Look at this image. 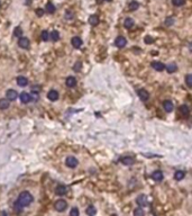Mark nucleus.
I'll use <instances>...</instances> for the list:
<instances>
[{"label": "nucleus", "instance_id": "nucleus-37", "mask_svg": "<svg viewBox=\"0 0 192 216\" xmlns=\"http://www.w3.org/2000/svg\"><path fill=\"white\" fill-rule=\"evenodd\" d=\"M29 97H30V100H31V101H37V99H38V93H31L29 95Z\"/></svg>", "mask_w": 192, "mask_h": 216}, {"label": "nucleus", "instance_id": "nucleus-42", "mask_svg": "<svg viewBox=\"0 0 192 216\" xmlns=\"http://www.w3.org/2000/svg\"><path fill=\"white\" fill-rule=\"evenodd\" d=\"M105 1H108V2H110V1H112V0H105Z\"/></svg>", "mask_w": 192, "mask_h": 216}, {"label": "nucleus", "instance_id": "nucleus-31", "mask_svg": "<svg viewBox=\"0 0 192 216\" xmlns=\"http://www.w3.org/2000/svg\"><path fill=\"white\" fill-rule=\"evenodd\" d=\"M185 82H187V86H188L189 88H191L192 87V74H187V77H185Z\"/></svg>", "mask_w": 192, "mask_h": 216}, {"label": "nucleus", "instance_id": "nucleus-33", "mask_svg": "<svg viewBox=\"0 0 192 216\" xmlns=\"http://www.w3.org/2000/svg\"><path fill=\"white\" fill-rule=\"evenodd\" d=\"M79 215H80L79 209H78L77 207H73V208L71 209V212H70V216H79Z\"/></svg>", "mask_w": 192, "mask_h": 216}, {"label": "nucleus", "instance_id": "nucleus-41", "mask_svg": "<svg viewBox=\"0 0 192 216\" xmlns=\"http://www.w3.org/2000/svg\"><path fill=\"white\" fill-rule=\"evenodd\" d=\"M2 216H7V214H6V213H2Z\"/></svg>", "mask_w": 192, "mask_h": 216}, {"label": "nucleus", "instance_id": "nucleus-9", "mask_svg": "<svg viewBox=\"0 0 192 216\" xmlns=\"http://www.w3.org/2000/svg\"><path fill=\"white\" fill-rule=\"evenodd\" d=\"M126 44H127V41H126V38H125L124 36H118V37L116 38V41H115V45H116L117 47H119V49L124 47Z\"/></svg>", "mask_w": 192, "mask_h": 216}, {"label": "nucleus", "instance_id": "nucleus-17", "mask_svg": "<svg viewBox=\"0 0 192 216\" xmlns=\"http://www.w3.org/2000/svg\"><path fill=\"white\" fill-rule=\"evenodd\" d=\"M17 84H18L19 87H26V86L28 84V79H27L26 77L20 75V77L17 78Z\"/></svg>", "mask_w": 192, "mask_h": 216}, {"label": "nucleus", "instance_id": "nucleus-20", "mask_svg": "<svg viewBox=\"0 0 192 216\" xmlns=\"http://www.w3.org/2000/svg\"><path fill=\"white\" fill-rule=\"evenodd\" d=\"M99 17L97 16V15H91L90 17H89V23H90V25H92V26H97L98 24H99Z\"/></svg>", "mask_w": 192, "mask_h": 216}, {"label": "nucleus", "instance_id": "nucleus-10", "mask_svg": "<svg viewBox=\"0 0 192 216\" xmlns=\"http://www.w3.org/2000/svg\"><path fill=\"white\" fill-rule=\"evenodd\" d=\"M152 68H153L154 70H156V71H163V70L165 69V65H164V63H162V62L153 61L152 62Z\"/></svg>", "mask_w": 192, "mask_h": 216}, {"label": "nucleus", "instance_id": "nucleus-43", "mask_svg": "<svg viewBox=\"0 0 192 216\" xmlns=\"http://www.w3.org/2000/svg\"><path fill=\"white\" fill-rule=\"evenodd\" d=\"M0 7H1V2H0Z\"/></svg>", "mask_w": 192, "mask_h": 216}, {"label": "nucleus", "instance_id": "nucleus-34", "mask_svg": "<svg viewBox=\"0 0 192 216\" xmlns=\"http://www.w3.org/2000/svg\"><path fill=\"white\" fill-rule=\"evenodd\" d=\"M184 2H185L184 0H172V3L176 7H181L182 5H184Z\"/></svg>", "mask_w": 192, "mask_h": 216}, {"label": "nucleus", "instance_id": "nucleus-14", "mask_svg": "<svg viewBox=\"0 0 192 216\" xmlns=\"http://www.w3.org/2000/svg\"><path fill=\"white\" fill-rule=\"evenodd\" d=\"M65 84L69 88H73V87L77 86V79L74 77H68L66 80H65Z\"/></svg>", "mask_w": 192, "mask_h": 216}, {"label": "nucleus", "instance_id": "nucleus-3", "mask_svg": "<svg viewBox=\"0 0 192 216\" xmlns=\"http://www.w3.org/2000/svg\"><path fill=\"white\" fill-rule=\"evenodd\" d=\"M136 203L138 204L139 207H145L148 204V199H147V196L141 194V195H138L137 198H136Z\"/></svg>", "mask_w": 192, "mask_h": 216}, {"label": "nucleus", "instance_id": "nucleus-40", "mask_svg": "<svg viewBox=\"0 0 192 216\" xmlns=\"http://www.w3.org/2000/svg\"><path fill=\"white\" fill-rule=\"evenodd\" d=\"M35 12H36V15H37L38 17H42V16L44 15V12H45V10H44V9H42V8H37Z\"/></svg>", "mask_w": 192, "mask_h": 216}, {"label": "nucleus", "instance_id": "nucleus-35", "mask_svg": "<svg viewBox=\"0 0 192 216\" xmlns=\"http://www.w3.org/2000/svg\"><path fill=\"white\" fill-rule=\"evenodd\" d=\"M73 18H74V14H73L71 10H68L66 12H65V19L71 21V19H73Z\"/></svg>", "mask_w": 192, "mask_h": 216}, {"label": "nucleus", "instance_id": "nucleus-30", "mask_svg": "<svg viewBox=\"0 0 192 216\" xmlns=\"http://www.w3.org/2000/svg\"><path fill=\"white\" fill-rule=\"evenodd\" d=\"M134 216H145V213L143 211L141 207H137L135 211H134Z\"/></svg>", "mask_w": 192, "mask_h": 216}, {"label": "nucleus", "instance_id": "nucleus-32", "mask_svg": "<svg viewBox=\"0 0 192 216\" xmlns=\"http://www.w3.org/2000/svg\"><path fill=\"white\" fill-rule=\"evenodd\" d=\"M40 36H42V40H43V41H49V38H50V34H49V32L47 31L42 32Z\"/></svg>", "mask_w": 192, "mask_h": 216}, {"label": "nucleus", "instance_id": "nucleus-5", "mask_svg": "<svg viewBox=\"0 0 192 216\" xmlns=\"http://www.w3.org/2000/svg\"><path fill=\"white\" fill-rule=\"evenodd\" d=\"M18 45L19 47L24 49V50H27L29 47V40L27 37H20L18 40Z\"/></svg>", "mask_w": 192, "mask_h": 216}, {"label": "nucleus", "instance_id": "nucleus-22", "mask_svg": "<svg viewBox=\"0 0 192 216\" xmlns=\"http://www.w3.org/2000/svg\"><path fill=\"white\" fill-rule=\"evenodd\" d=\"M134 24H135V21H134V19L131 18V17H127V18L125 19V21H124V26H125L126 28H128V29L134 26Z\"/></svg>", "mask_w": 192, "mask_h": 216}, {"label": "nucleus", "instance_id": "nucleus-7", "mask_svg": "<svg viewBox=\"0 0 192 216\" xmlns=\"http://www.w3.org/2000/svg\"><path fill=\"white\" fill-rule=\"evenodd\" d=\"M137 95H138V97L141 98L143 101H146L150 98V93H147V90H145V89H138L137 90Z\"/></svg>", "mask_w": 192, "mask_h": 216}, {"label": "nucleus", "instance_id": "nucleus-8", "mask_svg": "<svg viewBox=\"0 0 192 216\" xmlns=\"http://www.w3.org/2000/svg\"><path fill=\"white\" fill-rule=\"evenodd\" d=\"M68 193V188L64 185H59L55 188V194L57 196H64Z\"/></svg>", "mask_w": 192, "mask_h": 216}, {"label": "nucleus", "instance_id": "nucleus-4", "mask_svg": "<svg viewBox=\"0 0 192 216\" xmlns=\"http://www.w3.org/2000/svg\"><path fill=\"white\" fill-rule=\"evenodd\" d=\"M65 165H66V167L73 169V168H75L77 165H79V161H78V159L74 158V156H68L66 160H65Z\"/></svg>", "mask_w": 192, "mask_h": 216}, {"label": "nucleus", "instance_id": "nucleus-16", "mask_svg": "<svg viewBox=\"0 0 192 216\" xmlns=\"http://www.w3.org/2000/svg\"><path fill=\"white\" fill-rule=\"evenodd\" d=\"M71 43H72L73 47H75V49H80L81 45H82V40H81L80 37H78V36H74V37L71 40Z\"/></svg>", "mask_w": 192, "mask_h": 216}, {"label": "nucleus", "instance_id": "nucleus-23", "mask_svg": "<svg viewBox=\"0 0 192 216\" xmlns=\"http://www.w3.org/2000/svg\"><path fill=\"white\" fill-rule=\"evenodd\" d=\"M138 8H139V3L137 1H135V0L131 1L129 5H128V9L131 11H135L136 9H138Z\"/></svg>", "mask_w": 192, "mask_h": 216}, {"label": "nucleus", "instance_id": "nucleus-36", "mask_svg": "<svg viewBox=\"0 0 192 216\" xmlns=\"http://www.w3.org/2000/svg\"><path fill=\"white\" fill-rule=\"evenodd\" d=\"M174 24V18L173 17H167L165 19V26H172Z\"/></svg>", "mask_w": 192, "mask_h": 216}, {"label": "nucleus", "instance_id": "nucleus-19", "mask_svg": "<svg viewBox=\"0 0 192 216\" xmlns=\"http://www.w3.org/2000/svg\"><path fill=\"white\" fill-rule=\"evenodd\" d=\"M120 162L125 165H131L134 163V159L131 158V156H124L120 159Z\"/></svg>", "mask_w": 192, "mask_h": 216}, {"label": "nucleus", "instance_id": "nucleus-18", "mask_svg": "<svg viewBox=\"0 0 192 216\" xmlns=\"http://www.w3.org/2000/svg\"><path fill=\"white\" fill-rule=\"evenodd\" d=\"M19 98H20V101L23 104H28L30 101L29 93H21L19 96Z\"/></svg>", "mask_w": 192, "mask_h": 216}, {"label": "nucleus", "instance_id": "nucleus-1", "mask_svg": "<svg viewBox=\"0 0 192 216\" xmlns=\"http://www.w3.org/2000/svg\"><path fill=\"white\" fill-rule=\"evenodd\" d=\"M33 196H31V194L30 193H28V191H21L19 194V196H18V198H17V202H16V204L18 206H20V207H25V206H28L30 205V203L33 202Z\"/></svg>", "mask_w": 192, "mask_h": 216}, {"label": "nucleus", "instance_id": "nucleus-26", "mask_svg": "<svg viewBox=\"0 0 192 216\" xmlns=\"http://www.w3.org/2000/svg\"><path fill=\"white\" fill-rule=\"evenodd\" d=\"M85 213L88 214L89 216H93L96 215V213H97V209H96V207L94 206L90 205L89 207H87V209H85Z\"/></svg>", "mask_w": 192, "mask_h": 216}, {"label": "nucleus", "instance_id": "nucleus-2", "mask_svg": "<svg viewBox=\"0 0 192 216\" xmlns=\"http://www.w3.org/2000/svg\"><path fill=\"white\" fill-rule=\"evenodd\" d=\"M54 208H55L57 212H64V211L68 208V203H66L64 199H59V200L54 204Z\"/></svg>", "mask_w": 192, "mask_h": 216}, {"label": "nucleus", "instance_id": "nucleus-38", "mask_svg": "<svg viewBox=\"0 0 192 216\" xmlns=\"http://www.w3.org/2000/svg\"><path fill=\"white\" fill-rule=\"evenodd\" d=\"M144 42H145V43H147V44H151V43H153V42H154V38H153L152 36H150V35H147V36L144 38Z\"/></svg>", "mask_w": 192, "mask_h": 216}, {"label": "nucleus", "instance_id": "nucleus-12", "mask_svg": "<svg viewBox=\"0 0 192 216\" xmlns=\"http://www.w3.org/2000/svg\"><path fill=\"white\" fill-rule=\"evenodd\" d=\"M163 108H164V110H165L166 113H171L172 110H173V108H174L173 103H172L171 100H165V101L163 103Z\"/></svg>", "mask_w": 192, "mask_h": 216}, {"label": "nucleus", "instance_id": "nucleus-13", "mask_svg": "<svg viewBox=\"0 0 192 216\" xmlns=\"http://www.w3.org/2000/svg\"><path fill=\"white\" fill-rule=\"evenodd\" d=\"M47 98L50 99L51 101H56L59 99V93L56 90H50L47 93Z\"/></svg>", "mask_w": 192, "mask_h": 216}, {"label": "nucleus", "instance_id": "nucleus-27", "mask_svg": "<svg viewBox=\"0 0 192 216\" xmlns=\"http://www.w3.org/2000/svg\"><path fill=\"white\" fill-rule=\"evenodd\" d=\"M50 38L54 42L59 41V40H60V33H59L57 31H53L50 34Z\"/></svg>", "mask_w": 192, "mask_h": 216}, {"label": "nucleus", "instance_id": "nucleus-24", "mask_svg": "<svg viewBox=\"0 0 192 216\" xmlns=\"http://www.w3.org/2000/svg\"><path fill=\"white\" fill-rule=\"evenodd\" d=\"M184 176H185V172H184V171L178 170V171H175V173H174V179L178 180V181H180V180H182V179L184 178Z\"/></svg>", "mask_w": 192, "mask_h": 216}, {"label": "nucleus", "instance_id": "nucleus-21", "mask_svg": "<svg viewBox=\"0 0 192 216\" xmlns=\"http://www.w3.org/2000/svg\"><path fill=\"white\" fill-rule=\"evenodd\" d=\"M165 69H166V71L169 73H173V72H175L178 70V67H176L175 63H169L167 65H165Z\"/></svg>", "mask_w": 192, "mask_h": 216}, {"label": "nucleus", "instance_id": "nucleus-11", "mask_svg": "<svg viewBox=\"0 0 192 216\" xmlns=\"http://www.w3.org/2000/svg\"><path fill=\"white\" fill-rule=\"evenodd\" d=\"M163 172L162 171H160V170H156V171H154L153 173H152V178H153V180H155V181H157V182H160V181H162L163 180Z\"/></svg>", "mask_w": 192, "mask_h": 216}, {"label": "nucleus", "instance_id": "nucleus-29", "mask_svg": "<svg viewBox=\"0 0 192 216\" xmlns=\"http://www.w3.org/2000/svg\"><path fill=\"white\" fill-rule=\"evenodd\" d=\"M14 36H16L18 38H20L23 36V29H21V27H19V26L15 27V29H14Z\"/></svg>", "mask_w": 192, "mask_h": 216}, {"label": "nucleus", "instance_id": "nucleus-28", "mask_svg": "<svg viewBox=\"0 0 192 216\" xmlns=\"http://www.w3.org/2000/svg\"><path fill=\"white\" fill-rule=\"evenodd\" d=\"M55 6L53 5V3H51V2H49V3H46V7H45V11L46 12H49V14H53L54 11H55Z\"/></svg>", "mask_w": 192, "mask_h": 216}, {"label": "nucleus", "instance_id": "nucleus-15", "mask_svg": "<svg viewBox=\"0 0 192 216\" xmlns=\"http://www.w3.org/2000/svg\"><path fill=\"white\" fill-rule=\"evenodd\" d=\"M10 101L6 98H1L0 99V110H6L9 108Z\"/></svg>", "mask_w": 192, "mask_h": 216}, {"label": "nucleus", "instance_id": "nucleus-39", "mask_svg": "<svg viewBox=\"0 0 192 216\" xmlns=\"http://www.w3.org/2000/svg\"><path fill=\"white\" fill-rule=\"evenodd\" d=\"M81 67H82L81 62H77V63L74 64V67H73V70H74V71H80Z\"/></svg>", "mask_w": 192, "mask_h": 216}, {"label": "nucleus", "instance_id": "nucleus-25", "mask_svg": "<svg viewBox=\"0 0 192 216\" xmlns=\"http://www.w3.org/2000/svg\"><path fill=\"white\" fill-rule=\"evenodd\" d=\"M180 113H181L182 115H184V116L189 115V114H190V108H189V106H187V105H182V106H180Z\"/></svg>", "mask_w": 192, "mask_h": 216}, {"label": "nucleus", "instance_id": "nucleus-6", "mask_svg": "<svg viewBox=\"0 0 192 216\" xmlns=\"http://www.w3.org/2000/svg\"><path fill=\"white\" fill-rule=\"evenodd\" d=\"M17 97H18V93H17V91L16 90H14V89H9V90H7V93H6V99H8V100H15V99H17Z\"/></svg>", "mask_w": 192, "mask_h": 216}]
</instances>
